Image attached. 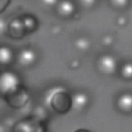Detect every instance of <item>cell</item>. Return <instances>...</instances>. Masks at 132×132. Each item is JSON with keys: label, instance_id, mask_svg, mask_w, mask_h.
<instances>
[{"label": "cell", "instance_id": "obj_13", "mask_svg": "<svg viewBox=\"0 0 132 132\" xmlns=\"http://www.w3.org/2000/svg\"><path fill=\"white\" fill-rule=\"evenodd\" d=\"M76 47L80 51H85L90 47V42L85 38H79L75 41Z\"/></svg>", "mask_w": 132, "mask_h": 132}, {"label": "cell", "instance_id": "obj_10", "mask_svg": "<svg viewBox=\"0 0 132 132\" xmlns=\"http://www.w3.org/2000/svg\"><path fill=\"white\" fill-rule=\"evenodd\" d=\"M75 7L73 4L68 0H64L58 5V12L64 16L71 15L74 11Z\"/></svg>", "mask_w": 132, "mask_h": 132}, {"label": "cell", "instance_id": "obj_17", "mask_svg": "<svg viewBox=\"0 0 132 132\" xmlns=\"http://www.w3.org/2000/svg\"><path fill=\"white\" fill-rule=\"evenodd\" d=\"M113 42V38L110 36H106L104 37L103 40V44L105 45H110Z\"/></svg>", "mask_w": 132, "mask_h": 132}, {"label": "cell", "instance_id": "obj_1", "mask_svg": "<svg viewBox=\"0 0 132 132\" xmlns=\"http://www.w3.org/2000/svg\"><path fill=\"white\" fill-rule=\"evenodd\" d=\"M45 106L59 114H65L72 109V95L62 86H54L47 89L43 100Z\"/></svg>", "mask_w": 132, "mask_h": 132}, {"label": "cell", "instance_id": "obj_9", "mask_svg": "<svg viewBox=\"0 0 132 132\" xmlns=\"http://www.w3.org/2000/svg\"><path fill=\"white\" fill-rule=\"evenodd\" d=\"M10 32L12 36L15 38L20 37L23 33V30L25 28L22 21L19 19H14L11 21L9 26Z\"/></svg>", "mask_w": 132, "mask_h": 132}, {"label": "cell", "instance_id": "obj_7", "mask_svg": "<svg viewBox=\"0 0 132 132\" xmlns=\"http://www.w3.org/2000/svg\"><path fill=\"white\" fill-rule=\"evenodd\" d=\"M72 109L81 111L87 106L89 103V97L84 92H78L72 95Z\"/></svg>", "mask_w": 132, "mask_h": 132}, {"label": "cell", "instance_id": "obj_11", "mask_svg": "<svg viewBox=\"0 0 132 132\" xmlns=\"http://www.w3.org/2000/svg\"><path fill=\"white\" fill-rule=\"evenodd\" d=\"M13 54L11 50L8 47L2 46L0 49V62L2 65L9 64L12 60Z\"/></svg>", "mask_w": 132, "mask_h": 132}, {"label": "cell", "instance_id": "obj_21", "mask_svg": "<svg viewBox=\"0 0 132 132\" xmlns=\"http://www.w3.org/2000/svg\"><path fill=\"white\" fill-rule=\"evenodd\" d=\"M9 3V0H1V11H2Z\"/></svg>", "mask_w": 132, "mask_h": 132}, {"label": "cell", "instance_id": "obj_3", "mask_svg": "<svg viewBox=\"0 0 132 132\" xmlns=\"http://www.w3.org/2000/svg\"><path fill=\"white\" fill-rule=\"evenodd\" d=\"M7 104L14 109H20L25 106L29 100V94L23 85L3 96Z\"/></svg>", "mask_w": 132, "mask_h": 132}, {"label": "cell", "instance_id": "obj_15", "mask_svg": "<svg viewBox=\"0 0 132 132\" xmlns=\"http://www.w3.org/2000/svg\"><path fill=\"white\" fill-rule=\"evenodd\" d=\"M25 28L31 30L34 28L35 26V21L30 16H26L22 21Z\"/></svg>", "mask_w": 132, "mask_h": 132}, {"label": "cell", "instance_id": "obj_6", "mask_svg": "<svg viewBox=\"0 0 132 132\" xmlns=\"http://www.w3.org/2000/svg\"><path fill=\"white\" fill-rule=\"evenodd\" d=\"M36 58V54L33 50L25 48L19 53L17 60L20 65L24 67H27L35 62Z\"/></svg>", "mask_w": 132, "mask_h": 132}, {"label": "cell", "instance_id": "obj_14", "mask_svg": "<svg viewBox=\"0 0 132 132\" xmlns=\"http://www.w3.org/2000/svg\"><path fill=\"white\" fill-rule=\"evenodd\" d=\"M32 115L38 118V119L46 122L47 117L46 115V112L43 108L40 107H37L36 109H35L34 113L32 114Z\"/></svg>", "mask_w": 132, "mask_h": 132}, {"label": "cell", "instance_id": "obj_8", "mask_svg": "<svg viewBox=\"0 0 132 132\" xmlns=\"http://www.w3.org/2000/svg\"><path fill=\"white\" fill-rule=\"evenodd\" d=\"M117 106L122 112H128L132 111V94L124 93L121 94L117 98Z\"/></svg>", "mask_w": 132, "mask_h": 132}, {"label": "cell", "instance_id": "obj_16", "mask_svg": "<svg viewBox=\"0 0 132 132\" xmlns=\"http://www.w3.org/2000/svg\"><path fill=\"white\" fill-rule=\"evenodd\" d=\"M111 1L114 6L120 8L125 7L128 3V0H111Z\"/></svg>", "mask_w": 132, "mask_h": 132}, {"label": "cell", "instance_id": "obj_5", "mask_svg": "<svg viewBox=\"0 0 132 132\" xmlns=\"http://www.w3.org/2000/svg\"><path fill=\"white\" fill-rule=\"evenodd\" d=\"M117 63L115 58L111 55L101 56L97 62V68L99 72L106 75H111L115 73Z\"/></svg>", "mask_w": 132, "mask_h": 132}, {"label": "cell", "instance_id": "obj_19", "mask_svg": "<svg viewBox=\"0 0 132 132\" xmlns=\"http://www.w3.org/2000/svg\"><path fill=\"white\" fill-rule=\"evenodd\" d=\"M44 4L46 6H52L56 4L57 0H41Z\"/></svg>", "mask_w": 132, "mask_h": 132}, {"label": "cell", "instance_id": "obj_18", "mask_svg": "<svg viewBox=\"0 0 132 132\" xmlns=\"http://www.w3.org/2000/svg\"><path fill=\"white\" fill-rule=\"evenodd\" d=\"M81 3L86 6H90L95 2V0H80Z\"/></svg>", "mask_w": 132, "mask_h": 132}, {"label": "cell", "instance_id": "obj_20", "mask_svg": "<svg viewBox=\"0 0 132 132\" xmlns=\"http://www.w3.org/2000/svg\"><path fill=\"white\" fill-rule=\"evenodd\" d=\"M117 22H118V24L119 25L123 26V25H124L126 24V20L125 18H124L123 16H121V17H120V18H118Z\"/></svg>", "mask_w": 132, "mask_h": 132}, {"label": "cell", "instance_id": "obj_22", "mask_svg": "<svg viewBox=\"0 0 132 132\" xmlns=\"http://www.w3.org/2000/svg\"><path fill=\"white\" fill-rule=\"evenodd\" d=\"M79 62L77 60L73 61L71 63V67L73 69L77 68L79 67Z\"/></svg>", "mask_w": 132, "mask_h": 132}, {"label": "cell", "instance_id": "obj_12", "mask_svg": "<svg viewBox=\"0 0 132 132\" xmlns=\"http://www.w3.org/2000/svg\"><path fill=\"white\" fill-rule=\"evenodd\" d=\"M120 74L124 79H132V62H127L123 64L121 68Z\"/></svg>", "mask_w": 132, "mask_h": 132}, {"label": "cell", "instance_id": "obj_23", "mask_svg": "<svg viewBox=\"0 0 132 132\" xmlns=\"http://www.w3.org/2000/svg\"><path fill=\"white\" fill-rule=\"evenodd\" d=\"M74 132H90V131L89 130H88L87 129L80 128V129H78L76 130Z\"/></svg>", "mask_w": 132, "mask_h": 132}, {"label": "cell", "instance_id": "obj_2", "mask_svg": "<svg viewBox=\"0 0 132 132\" xmlns=\"http://www.w3.org/2000/svg\"><path fill=\"white\" fill-rule=\"evenodd\" d=\"M45 122L32 114L16 122L11 132H47Z\"/></svg>", "mask_w": 132, "mask_h": 132}, {"label": "cell", "instance_id": "obj_4", "mask_svg": "<svg viewBox=\"0 0 132 132\" xmlns=\"http://www.w3.org/2000/svg\"><path fill=\"white\" fill-rule=\"evenodd\" d=\"M21 85L20 78L16 73L11 71H5L1 73L0 92L2 96L13 91Z\"/></svg>", "mask_w": 132, "mask_h": 132}]
</instances>
